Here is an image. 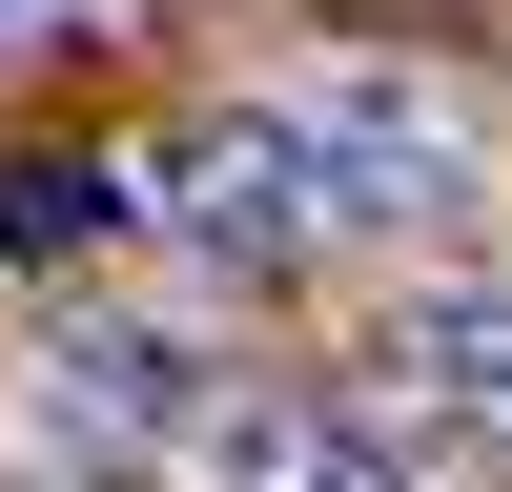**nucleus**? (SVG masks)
<instances>
[{
  "mask_svg": "<svg viewBox=\"0 0 512 492\" xmlns=\"http://www.w3.org/2000/svg\"><path fill=\"white\" fill-rule=\"evenodd\" d=\"M410 205H451V144L410 103H226L144 164V226L205 287H308L349 226H410Z\"/></svg>",
  "mask_w": 512,
  "mask_h": 492,
  "instance_id": "obj_1",
  "label": "nucleus"
},
{
  "mask_svg": "<svg viewBox=\"0 0 512 492\" xmlns=\"http://www.w3.org/2000/svg\"><path fill=\"white\" fill-rule=\"evenodd\" d=\"M226 492H410V472H390V431H369V410L267 390V410H226Z\"/></svg>",
  "mask_w": 512,
  "mask_h": 492,
  "instance_id": "obj_2",
  "label": "nucleus"
},
{
  "mask_svg": "<svg viewBox=\"0 0 512 492\" xmlns=\"http://www.w3.org/2000/svg\"><path fill=\"white\" fill-rule=\"evenodd\" d=\"M390 369H410V390L451 410V431H492V451H512V287H431Z\"/></svg>",
  "mask_w": 512,
  "mask_h": 492,
  "instance_id": "obj_3",
  "label": "nucleus"
},
{
  "mask_svg": "<svg viewBox=\"0 0 512 492\" xmlns=\"http://www.w3.org/2000/svg\"><path fill=\"white\" fill-rule=\"evenodd\" d=\"M123 226V185H103V164H62V144H41V164H0V246H21V267H62V246H103Z\"/></svg>",
  "mask_w": 512,
  "mask_h": 492,
  "instance_id": "obj_4",
  "label": "nucleus"
}]
</instances>
